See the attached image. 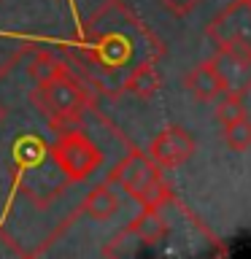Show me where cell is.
Instances as JSON below:
<instances>
[{
    "instance_id": "cell-5",
    "label": "cell",
    "mask_w": 251,
    "mask_h": 259,
    "mask_svg": "<svg viewBox=\"0 0 251 259\" xmlns=\"http://www.w3.org/2000/svg\"><path fill=\"white\" fill-rule=\"evenodd\" d=\"M205 35L214 46H243L251 49V6L243 0H232L224 11H219L208 22Z\"/></svg>"
},
{
    "instance_id": "cell-8",
    "label": "cell",
    "mask_w": 251,
    "mask_h": 259,
    "mask_svg": "<svg viewBox=\"0 0 251 259\" xmlns=\"http://www.w3.org/2000/svg\"><path fill=\"white\" fill-rule=\"evenodd\" d=\"M184 89H186V92H189L197 103H211V100H216V97L224 92V89H222V81H219L216 70L211 68V62L194 65V68L186 73V78H184Z\"/></svg>"
},
{
    "instance_id": "cell-14",
    "label": "cell",
    "mask_w": 251,
    "mask_h": 259,
    "mask_svg": "<svg viewBox=\"0 0 251 259\" xmlns=\"http://www.w3.org/2000/svg\"><path fill=\"white\" fill-rule=\"evenodd\" d=\"M240 116H248L246 108H243V97L240 95H227L222 97V103L216 105V119L222 121V124H230V121L240 119Z\"/></svg>"
},
{
    "instance_id": "cell-2",
    "label": "cell",
    "mask_w": 251,
    "mask_h": 259,
    "mask_svg": "<svg viewBox=\"0 0 251 259\" xmlns=\"http://www.w3.org/2000/svg\"><path fill=\"white\" fill-rule=\"evenodd\" d=\"M108 184H119L130 197L141 202V208H162L170 197L159 165L143 151H130L111 170Z\"/></svg>"
},
{
    "instance_id": "cell-17",
    "label": "cell",
    "mask_w": 251,
    "mask_h": 259,
    "mask_svg": "<svg viewBox=\"0 0 251 259\" xmlns=\"http://www.w3.org/2000/svg\"><path fill=\"white\" fill-rule=\"evenodd\" d=\"M243 3H246V6H251V0H243Z\"/></svg>"
},
{
    "instance_id": "cell-11",
    "label": "cell",
    "mask_w": 251,
    "mask_h": 259,
    "mask_svg": "<svg viewBox=\"0 0 251 259\" xmlns=\"http://www.w3.org/2000/svg\"><path fill=\"white\" fill-rule=\"evenodd\" d=\"M116 210H119V197L113 192V184H108V181L95 186L84 197V205H81V213H87L95 222H108Z\"/></svg>"
},
{
    "instance_id": "cell-6",
    "label": "cell",
    "mask_w": 251,
    "mask_h": 259,
    "mask_svg": "<svg viewBox=\"0 0 251 259\" xmlns=\"http://www.w3.org/2000/svg\"><path fill=\"white\" fill-rule=\"evenodd\" d=\"M211 68L216 70L222 89L227 95H246L251 92V49L243 46H216L211 57ZM222 92V95H224Z\"/></svg>"
},
{
    "instance_id": "cell-13",
    "label": "cell",
    "mask_w": 251,
    "mask_h": 259,
    "mask_svg": "<svg viewBox=\"0 0 251 259\" xmlns=\"http://www.w3.org/2000/svg\"><path fill=\"white\" fill-rule=\"evenodd\" d=\"M224 141L232 151H246L251 146V119L240 116L230 124H224Z\"/></svg>"
},
{
    "instance_id": "cell-16",
    "label": "cell",
    "mask_w": 251,
    "mask_h": 259,
    "mask_svg": "<svg viewBox=\"0 0 251 259\" xmlns=\"http://www.w3.org/2000/svg\"><path fill=\"white\" fill-rule=\"evenodd\" d=\"M3 119H6V108L0 105V121H3Z\"/></svg>"
},
{
    "instance_id": "cell-12",
    "label": "cell",
    "mask_w": 251,
    "mask_h": 259,
    "mask_svg": "<svg viewBox=\"0 0 251 259\" xmlns=\"http://www.w3.org/2000/svg\"><path fill=\"white\" fill-rule=\"evenodd\" d=\"M60 70H65V65L57 60L54 54H49V52H38V54L30 60V65H27V73H30V78L35 81V84H40V81L57 76Z\"/></svg>"
},
{
    "instance_id": "cell-3",
    "label": "cell",
    "mask_w": 251,
    "mask_h": 259,
    "mask_svg": "<svg viewBox=\"0 0 251 259\" xmlns=\"http://www.w3.org/2000/svg\"><path fill=\"white\" fill-rule=\"evenodd\" d=\"M32 97H35V103L40 105V111H44L46 116H52L57 124L78 121L81 113H84L87 105H89L87 89L70 76L68 68L60 70L57 76L35 84V95Z\"/></svg>"
},
{
    "instance_id": "cell-9",
    "label": "cell",
    "mask_w": 251,
    "mask_h": 259,
    "mask_svg": "<svg viewBox=\"0 0 251 259\" xmlns=\"http://www.w3.org/2000/svg\"><path fill=\"white\" fill-rule=\"evenodd\" d=\"M159 84H162L159 70L154 68L151 60L133 65V68L127 70L124 81H121V87H124L133 97H138V100H151V97L159 92Z\"/></svg>"
},
{
    "instance_id": "cell-15",
    "label": "cell",
    "mask_w": 251,
    "mask_h": 259,
    "mask_svg": "<svg viewBox=\"0 0 251 259\" xmlns=\"http://www.w3.org/2000/svg\"><path fill=\"white\" fill-rule=\"evenodd\" d=\"M159 3L165 6L173 16H186L200 6V0H159Z\"/></svg>"
},
{
    "instance_id": "cell-4",
    "label": "cell",
    "mask_w": 251,
    "mask_h": 259,
    "mask_svg": "<svg viewBox=\"0 0 251 259\" xmlns=\"http://www.w3.org/2000/svg\"><path fill=\"white\" fill-rule=\"evenodd\" d=\"M49 157L54 159V165L68 181H84L103 165V151L97 149V143H92V138H87L78 130H70L57 138V143L49 146Z\"/></svg>"
},
{
    "instance_id": "cell-10",
    "label": "cell",
    "mask_w": 251,
    "mask_h": 259,
    "mask_svg": "<svg viewBox=\"0 0 251 259\" xmlns=\"http://www.w3.org/2000/svg\"><path fill=\"white\" fill-rule=\"evenodd\" d=\"M135 235L138 243L143 246H157L159 240H165L168 235V222L162 219L159 208H141V213L135 216V222L127 227Z\"/></svg>"
},
{
    "instance_id": "cell-7",
    "label": "cell",
    "mask_w": 251,
    "mask_h": 259,
    "mask_svg": "<svg viewBox=\"0 0 251 259\" xmlns=\"http://www.w3.org/2000/svg\"><path fill=\"white\" fill-rule=\"evenodd\" d=\"M194 154V138L184 127H168L151 141L149 157L159 167H181Z\"/></svg>"
},
{
    "instance_id": "cell-1",
    "label": "cell",
    "mask_w": 251,
    "mask_h": 259,
    "mask_svg": "<svg viewBox=\"0 0 251 259\" xmlns=\"http://www.w3.org/2000/svg\"><path fill=\"white\" fill-rule=\"evenodd\" d=\"M81 46L103 73L130 70L138 62L157 60L159 40L141 24V19L121 3L108 0L81 30Z\"/></svg>"
}]
</instances>
